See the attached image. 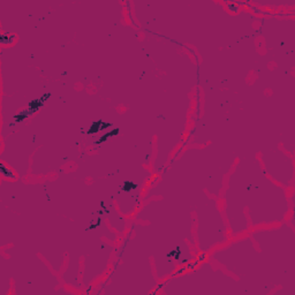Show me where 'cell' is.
I'll return each mask as SVG.
<instances>
[{"instance_id": "6da1fadb", "label": "cell", "mask_w": 295, "mask_h": 295, "mask_svg": "<svg viewBox=\"0 0 295 295\" xmlns=\"http://www.w3.org/2000/svg\"><path fill=\"white\" fill-rule=\"evenodd\" d=\"M1 172H2V175L6 176V178H9V176L14 175V173L12 172V170H11L9 167L5 166L4 164H1Z\"/></svg>"}]
</instances>
